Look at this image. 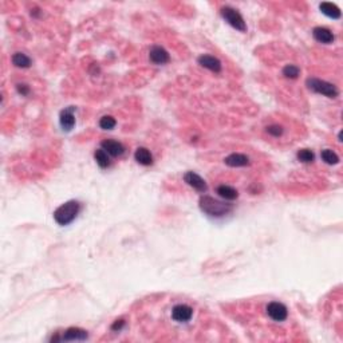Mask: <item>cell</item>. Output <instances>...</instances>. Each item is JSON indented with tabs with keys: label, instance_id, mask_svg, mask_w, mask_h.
<instances>
[{
	"label": "cell",
	"instance_id": "22",
	"mask_svg": "<svg viewBox=\"0 0 343 343\" xmlns=\"http://www.w3.org/2000/svg\"><path fill=\"white\" fill-rule=\"evenodd\" d=\"M117 125L116 118H113L111 116H103L99 120V127L102 130H113Z\"/></svg>",
	"mask_w": 343,
	"mask_h": 343
},
{
	"label": "cell",
	"instance_id": "25",
	"mask_svg": "<svg viewBox=\"0 0 343 343\" xmlns=\"http://www.w3.org/2000/svg\"><path fill=\"white\" fill-rule=\"evenodd\" d=\"M16 90H18V93H19L20 95H23V97H26V95H29L30 94V87L27 86V85H25V83L16 85Z\"/></svg>",
	"mask_w": 343,
	"mask_h": 343
},
{
	"label": "cell",
	"instance_id": "11",
	"mask_svg": "<svg viewBox=\"0 0 343 343\" xmlns=\"http://www.w3.org/2000/svg\"><path fill=\"white\" fill-rule=\"evenodd\" d=\"M149 59L150 62H153L155 64H166L170 61V57L164 47L153 46L149 51Z\"/></svg>",
	"mask_w": 343,
	"mask_h": 343
},
{
	"label": "cell",
	"instance_id": "3",
	"mask_svg": "<svg viewBox=\"0 0 343 343\" xmlns=\"http://www.w3.org/2000/svg\"><path fill=\"white\" fill-rule=\"evenodd\" d=\"M306 86L309 87V90H311L312 93L322 94V95H324V97L327 98H337L339 95L338 87L335 86V85H333V83L327 82V81L319 79V78H307Z\"/></svg>",
	"mask_w": 343,
	"mask_h": 343
},
{
	"label": "cell",
	"instance_id": "5",
	"mask_svg": "<svg viewBox=\"0 0 343 343\" xmlns=\"http://www.w3.org/2000/svg\"><path fill=\"white\" fill-rule=\"evenodd\" d=\"M89 338V334H87L86 330L79 329V327H70L64 333H63L62 337L59 338H53L54 342H58V341H64V342H82V341H86Z\"/></svg>",
	"mask_w": 343,
	"mask_h": 343
},
{
	"label": "cell",
	"instance_id": "15",
	"mask_svg": "<svg viewBox=\"0 0 343 343\" xmlns=\"http://www.w3.org/2000/svg\"><path fill=\"white\" fill-rule=\"evenodd\" d=\"M319 10H320V12L323 15H326L327 18H330V19H341V16H342V12H341V10H339L338 7L335 4H333V3H329V1H323V3H320L319 4Z\"/></svg>",
	"mask_w": 343,
	"mask_h": 343
},
{
	"label": "cell",
	"instance_id": "14",
	"mask_svg": "<svg viewBox=\"0 0 343 343\" xmlns=\"http://www.w3.org/2000/svg\"><path fill=\"white\" fill-rule=\"evenodd\" d=\"M312 36H314L316 42L323 44L333 43L334 39H335L333 32L329 29H326V27H315L312 30Z\"/></svg>",
	"mask_w": 343,
	"mask_h": 343
},
{
	"label": "cell",
	"instance_id": "17",
	"mask_svg": "<svg viewBox=\"0 0 343 343\" xmlns=\"http://www.w3.org/2000/svg\"><path fill=\"white\" fill-rule=\"evenodd\" d=\"M216 192H218V194L220 196V197L224 198V200H228V201H233V200H236V198L239 197V192H237V189H235L233 187H229V185H225V184L218 187Z\"/></svg>",
	"mask_w": 343,
	"mask_h": 343
},
{
	"label": "cell",
	"instance_id": "10",
	"mask_svg": "<svg viewBox=\"0 0 343 343\" xmlns=\"http://www.w3.org/2000/svg\"><path fill=\"white\" fill-rule=\"evenodd\" d=\"M101 148L111 157H121L125 153V146L116 140H103L101 142Z\"/></svg>",
	"mask_w": 343,
	"mask_h": 343
},
{
	"label": "cell",
	"instance_id": "9",
	"mask_svg": "<svg viewBox=\"0 0 343 343\" xmlns=\"http://www.w3.org/2000/svg\"><path fill=\"white\" fill-rule=\"evenodd\" d=\"M184 181L190 188H193L194 190H197L200 193L207 192V189H208V185L205 183V180L201 176H198L197 173H194V172H187L184 174Z\"/></svg>",
	"mask_w": 343,
	"mask_h": 343
},
{
	"label": "cell",
	"instance_id": "2",
	"mask_svg": "<svg viewBox=\"0 0 343 343\" xmlns=\"http://www.w3.org/2000/svg\"><path fill=\"white\" fill-rule=\"evenodd\" d=\"M79 212H81V203L77 200H70L54 211V220L61 227H66L78 218Z\"/></svg>",
	"mask_w": 343,
	"mask_h": 343
},
{
	"label": "cell",
	"instance_id": "4",
	"mask_svg": "<svg viewBox=\"0 0 343 343\" xmlns=\"http://www.w3.org/2000/svg\"><path fill=\"white\" fill-rule=\"evenodd\" d=\"M220 14H221L222 19L225 20L231 27H233L237 31H240V32H246L247 25L246 22H244V18H243L242 14L236 8H233L231 5H225V7H222L221 10H220Z\"/></svg>",
	"mask_w": 343,
	"mask_h": 343
},
{
	"label": "cell",
	"instance_id": "18",
	"mask_svg": "<svg viewBox=\"0 0 343 343\" xmlns=\"http://www.w3.org/2000/svg\"><path fill=\"white\" fill-rule=\"evenodd\" d=\"M11 61H12V64H14L15 67L19 68H29L31 67V64H32L30 57H27V55L23 53H15L14 55H12Z\"/></svg>",
	"mask_w": 343,
	"mask_h": 343
},
{
	"label": "cell",
	"instance_id": "16",
	"mask_svg": "<svg viewBox=\"0 0 343 343\" xmlns=\"http://www.w3.org/2000/svg\"><path fill=\"white\" fill-rule=\"evenodd\" d=\"M134 158L142 166H150L153 164V156L150 153V150L146 149V148H142V146L135 150Z\"/></svg>",
	"mask_w": 343,
	"mask_h": 343
},
{
	"label": "cell",
	"instance_id": "19",
	"mask_svg": "<svg viewBox=\"0 0 343 343\" xmlns=\"http://www.w3.org/2000/svg\"><path fill=\"white\" fill-rule=\"evenodd\" d=\"M94 158L97 161L98 166L102 168V169H106V168L110 166V157H109V155L102 148L94 152Z\"/></svg>",
	"mask_w": 343,
	"mask_h": 343
},
{
	"label": "cell",
	"instance_id": "20",
	"mask_svg": "<svg viewBox=\"0 0 343 343\" xmlns=\"http://www.w3.org/2000/svg\"><path fill=\"white\" fill-rule=\"evenodd\" d=\"M320 158L327 165H337L339 164L338 155L331 149H323L320 152Z\"/></svg>",
	"mask_w": 343,
	"mask_h": 343
},
{
	"label": "cell",
	"instance_id": "26",
	"mask_svg": "<svg viewBox=\"0 0 343 343\" xmlns=\"http://www.w3.org/2000/svg\"><path fill=\"white\" fill-rule=\"evenodd\" d=\"M125 320H122V319L116 320L114 323L111 324V330H113V331H121V330L125 327Z\"/></svg>",
	"mask_w": 343,
	"mask_h": 343
},
{
	"label": "cell",
	"instance_id": "7",
	"mask_svg": "<svg viewBox=\"0 0 343 343\" xmlns=\"http://www.w3.org/2000/svg\"><path fill=\"white\" fill-rule=\"evenodd\" d=\"M193 316V309L188 305H177L172 309V319L177 323H187Z\"/></svg>",
	"mask_w": 343,
	"mask_h": 343
},
{
	"label": "cell",
	"instance_id": "12",
	"mask_svg": "<svg viewBox=\"0 0 343 343\" xmlns=\"http://www.w3.org/2000/svg\"><path fill=\"white\" fill-rule=\"evenodd\" d=\"M198 64L201 67L207 68L209 71H213V73H220L221 71V62L218 61V58H215L212 55H200L197 59Z\"/></svg>",
	"mask_w": 343,
	"mask_h": 343
},
{
	"label": "cell",
	"instance_id": "8",
	"mask_svg": "<svg viewBox=\"0 0 343 343\" xmlns=\"http://www.w3.org/2000/svg\"><path fill=\"white\" fill-rule=\"evenodd\" d=\"M75 107L68 106L63 109L59 114V124L64 131H71L75 126V116H74Z\"/></svg>",
	"mask_w": 343,
	"mask_h": 343
},
{
	"label": "cell",
	"instance_id": "1",
	"mask_svg": "<svg viewBox=\"0 0 343 343\" xmlns=\"http://www.w3.org/2000/svg\"><path fill=\"white\" fill-rule=\"evenodd\" d=\"M198 205H200V209L211 218H224L232 211L231 204H227L225 201H220L218 198L211 197L208 194H204V196L200 197Z\"/></svg>",
	"mask_w": 343,
	"mask_h": 343
},
{
	"label": "cell",
	"instance_id": "21",
	"mask_svg": "<svg viewBox=\"0 0 343 343\" xmlns=\"http://www.w3.org/2000/svg\"><path fill=\"white\" fill-rule=\"evenodd\" d=\"M296 157H298L299 161L305 162V164H311V162H314L315 159L314 152L310 149H300L299 152L296 153Z\"/></svg>",
	"mask_w": 343,
	"mask_h": 343
},
{
	"label": "cell",
	"instance_id": "23",
	"mask_svg": "<svg viewBox=\"0 0 343 343\" xmlns=\"http://www.w3.org/2000/svg\"><path fill=\"white\" fill-rule=\"evenodd\" d=\"M283 75H284L285 78H290V79H296V78L299 77L300 74V68L298 67V66H295V64H285L284 67H283Z\"/></svg>",
	"mask_w": 343,
	"mask_h": 343
},
{
	"label": "cell",
	"instance_id": "24",
	"mask_svg": "<svg viewBox=\"0 0 343 343\" xmlns=\"http://www.w3.org/2000/svg\"><path fill=\"white\" fill-rule=\"evenodd\" d=\"M283 131H284V129L281 125H270L267 127V133L272 137H276V138L283 135Z\"/></svg>",
	"mask_w": 343,
	"mask_h": 343
},
{
	"label": "cell",
	"instance_id": "6",
	"mask_svg": "<svg viewBox=\"0 0 343 343\" xmlns=\"http://www.w3.org/2000/svg\"><path fill=\"white\" fill-rule=\"evenodd\" d=\"M267 315L275 322H284L288 316V310L281 302H271L267 306Z\"/></svg>",
	"mask_w": 343,
	"mask_h": 343
},
{
	"label": "cell",
	"instance_id": "13",
	"mask_svg": "<svg viewBox=\"0 0 343 343\" xmlns=\"http://www.w3.org/2000/svg\"><path fill=\"white\" fill-rule=\"evenodd\" d=\"M224 162L227 166H231V168H243V166H248L251 164V159L248 156L242 155V153H232V155L225 157Z\"/></svg>",
	"mask_w": 343,
	"mask_h": 343
}]
</instances>
